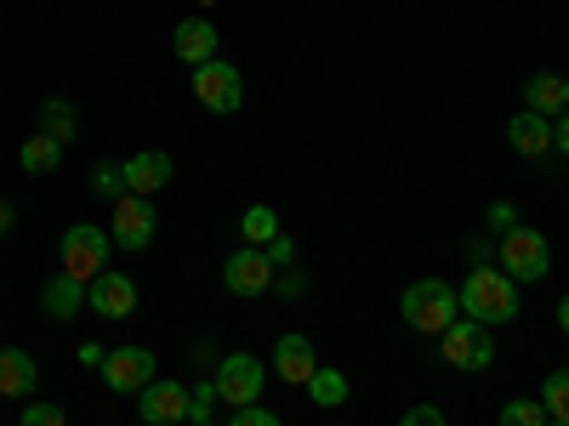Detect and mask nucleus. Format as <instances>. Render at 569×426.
<instances>
[{
	"mask_svg": "<svg viewBox=\"0 0 569 426\" xmlns=\"http://www.w3.org/2000/svg\"><path fill=\"white\" fill-rule=\"evenodd\" d=\"M456 302H461L467 318H479V324L496 329V324H512L518 318V284L501 267H472L467 284L456 291Z\"/></svg>",
	"mask_w": 569,
	"mask_h": 426,
	"instance_id": "nucleus-1",
	"label": "nucleus"
},
{
	"mask_svg": "<svg viewBox=\"0 0 569 426\" xmlns=\"http://www.w3.org/2000/svg\"><path fill=\"white\" fill-rule=\"evenodd\" d=\"M399 313L410 329H421V336H445V329L461 318V302L445 278H416L410 291L399 296Z\"/></svg>",
	"mask_w": 569,
	"mask_h": 426,
	"instance_id": "nucleus-2",
	"label": "nucleus"
},
{
	"mask_svg": "<svg viewBox=\"0 0 569 426\" xmlns=\"http://www.w3.org/2000/svg\"><path fill=\"white\" fill-rule=\"evenodd\" d=\"M547 267H552L547 233H536V227L501 233V273H507L512 284H536V278H547Z\"/></svg>",
	"mask_w": 569,
	"mask_h": 426,
	"instance_id": "nucleus-3",
	"label": "nucleus"
},
{
	"mask_svg": "<svg viewBox=\"0 0 569 426\" xmlns=\"http://www.w3.org/2000/svg\"><path fill=\"white\" fill-rule=\"evenodd\" d=\"M439 353H445L450 369H490V364H496L490 324H479V318H456L445 336H439Z\"/></svg>",
	"mask_w": 569,
	"mask_h": 426,
	"instance_id": "nucleus-4",
	"label": "nucleus"
},
{
	"mask_svg": "<svg viewBox=\"0 0 569 426\" xmlns=\"http://www.w3.org/2000/svg\"><path fill=\"white\" fill-rule=\"evenodd\" d=\"M109 233L103 227H91V222H74L69 233H63V273L69 278H80V284H91L103 273V262H109Z\"/></svg>",
	"mask_w": 569,
	"mask_h": 426,
	"instance_id": "nucleus-5",
	"label": "nucleus"
},
{
	"mask_svg": "<svg viewBox=\"0 0 569 426\" xmlns=\"http://www.w3.org/2000/svg\"><path fill=\"white\" fill-rule=\"evenodd\" d=\"M194 98H200L211 114H233V109L246 103V80H240V69H233V63L211 58V63L194 69Z\"/></svg>",
	"mask_w": 569,
	"mask_h": 426,
	"instance_id": "nucleus-6",
	"label": "nucleus"
},
{
	"mask_svg": "<svg viewBox=\"0 0 569 426\" xmlns=\"http://www.w3.org/2000/svg\"><path fill=\"white\" fill-rule=\"evenodd\" d=\"M262 382H268V369H262L251 353H228L222 369H217V398H222L228 409H246V404L262 398Z\"/></svg>",
	"mask_w": 569,
	"mask_h": 426,
	"instance_id": "nucleus-7",
	"label": "nucleus"
},
{
	"mask_svg": "<svg viewBox=\"0 0 569 426\" xmlns=\"http://www.w3.org/2000/svg\"><path fill=\"white\" fill-rule=\"evenodd\" d=\"M154 205L142 200V194H126V200H114V222H109V240L120 245V251H149V240H154Z\"/></svg>",
	"mask_w": 569,
	"mask_h": 426,
	"instance_id": "nucleus-8",
	"label": "nucleus"
},
{
	"mask_svg": "<svg viewBox=\"0 0 569 426\" xmlns=\"http://www.w3.org/2000/svg\"><path fill=\"white\" fill-rule=\"evenodd\" d=\"M222 284L233 296H262L268 284H273V262H268V251L262 245H240L228 262H222Z\"/></svg>",
	"mask_w": 569,
	"mask_h": 426,
	"instance_id": "nucleus-9",
	"label": "nucleus"
},
{
	"mask_svg": "<svg viewBox=\"0 0 569 426\" xmlns=\"http://www.w3.org/2000/svg\"><path fill=\"white\" fill-rule=\"evenodd\" d=\"M188 398H194V393H188L182 382H149L137 393V415L149 426H182L188 420Z\"/></svg>",
	"mask_w": 569,
	"mask_h": 426,
	"instance_id": "nucleus-10",
	"label": "nucleus"
},
{
	"mask_svg": "<svg viewBox=\"0 0 569 426\" xmlns=\"http://www.w3.org/2000/svg\"><path fill=\"white\" fill-rule=\"evenodd\" d=\"M103 382L114 393H142V387L154 382V353L149 347H114L103 358Z\"/></svg>",
	"mask_w": 569,
	"mask_h": 426,
	"instance_id": "nucleus-11",
	"label": "nucleus"
},
{
	"mask_svg": "<svg viewBox=\"0 0 569 426\" xmlns=\"http://www.w3.org/2000/svg\"><path fill=\"white\" fill-rule=\"evenodd\" d=\"M273 369H279L284 387H308L313 369H319L313 342H308V336H279V342H273Z\"/></svg>",
	"mask_w": 569,
	"mask_h": 426,
	"instance_id": "nucleus-12",
	"label": "nucleus"
},
{
	"mask_svg": "<svg viewBox=\"0 0 569 426\" xmlns=\"http://www.w3.org/2000/svg\"><path fill=\"white\" fill-rule=\"evenodd\" d=\"M86 302H91V313H103V318H131V307H137V284L126 278V273H98L91 278V291H86Z\"/></svg>",
	"mask_w": 569,
	"mask_h": 426,
	"instance_id": "nucleus-13",
	"label": "nucleus"
},
{
	"mask_svg": "<svg viewBox=\"0 0 569 426\" xmlns=\"http://www.w3.org/2000/svg\"><path fill=\"white\" fill-rule=\"evenodd\" d=\"M126 194H142V200H154L160 187L171 182V154H160V149H142V154H131L126 165Z\"/></svg>",
	"mask_w": 569,
	"mask_h": 426,
	"instance_id": "nucleus-14",
	"label": "nucleus"
},
{
	"mask_svg": "<svg viewBox=\"0 0 569 426\" xmlns=\"http://www.w3.org/2000/svg\"><path fill=\"white\" fill-rule=\"evenodd\" d=\"M507 142H512V154H525V160H547V154H552V120H547V114H536V109L512 114Z\"/></svg>",
	"mask_w": 569,
	"mask_h": 426,
	"instance_id": "nucleus-15",
	"label": "nucleus"
},
{
	"mask_svg": "<svg viewBox=\"0 0 569 426\" xmlns=\"http://www.w3.org/2000/svg\"><path fill=\"white\" fill-rule=\"evenodd\" d=\"M171 52H177L188 69L211 63V58H217V29H211L206 18H182V23H177V34H171Z\"/></svg>",
	"mask_w": 569,
	"mask_h": 426,
	"instance_id": "nucleus-16",
	"label": "nucleus"
},
{
	"mask_svg": "<svg viewBox=\"0 0 569 426\" xmlns=\"http://www.w3.org/2000/svg\"><path fill=\"white\" fill-rule=\"evenodd\" d=\"M525 103L536 114H547V120L569 114V74H536V80H525Z\"/></svg>",
	"mask_w": 569,
	"mask_h": 426,
	"instance_id": "nucleus-17",
	"label": "nucleus"
},
{
	"mask_svg": "<svg viewBox=\"0 0 569 426\" xmlns=\"http://www.w3.org/2000/svg\"><path fill=\"white\" fill-rule=\"evenodd\" d=\"M34 382H40L34 358H29V353H18V347H0V398H29V393H34Z\"/></svg>",
	"mask_w": 569,
	"mask_h": 426,
	"instance_id": "nucleus-18",
	"label": "nucleus"
},
{
	"mask_svg": "<svg viewBox=\"0 0 569 426\" xmlns=\"http://www.w3.org/2000/svg\"><path fill=\"white\" fill-rule=\"evenodd\" d=\"M40 302H46V313H52V318L63 324V318H74V313H80L86 284H80V278H69V273H58L52 284H46V296H40Z\"/></svg>",
	"mask_w": 569,
	"mask_h": 426,
	"instance_id": "nucleus-19",
	"label": "nucleus"
},
{
	"mask_svg": "<svg viewBox=\"0 0 569 426\" xmlns=\"http://www.w3.org/2000/svg\"><path fill=\"white\" fill-rule=\"evenodd\" d=\"M58 160H63V142L52 136V131H34L29 142H23V171H58Z\"/></svg>",
	"mask_w": 569,
	"mask_h": 426,
	"instance_id": "nucleus-20",
	"label": "nucleus"
},
{
	"mask_svg": "<svg viewBox=\"0 0 569 426\" xmlns=\"http://www.w3.org/2000/svg\"><path fill=\"white\" fill-rule=\"evenodd\" d=\"M308 393H313L319 409H342V404H348V375L319 364V369H313V382H308Z\"/></svg>",
	"mask_w": 569,
	"mask_h": 426,
	"instance_id": "nucleus-21",
	"label": "nucleus"
},
{
	"mask_svg": "<svg viewBox=\"0 0 569 426\" xmlns=\"http://www.w3.org/2000/svg\"><path fill=\"white\" fill-rule=\"evenodd\" d=\"M240 233H246V245H268L273 233H279V216H273V205H251V211L240 216Z\"/></svg>",
	"mask_w": 569,
	"mask_h": 426,
	"instance_id": "nucleus-22",
	"label": "nucleus"
},
{
	"mask_svg": "<svg viewBox=\"0 0 569 426\" xmlns=\"http://www.w3.org/2000/svg\"><path fill=\"white\" fill-rule=\"evenodd\" d=\"M541 404H547L552 420H569V369H552L541 382Z\"/></svg>",
	"mask_w": 569,
	"mask_h": 426,
	"instance_id": "nucleus-23",
	"label": "nucleus"
},
{
	"mask_svg": "<svg viewBox=\"0 0 569 426\" xmlns=\"http://www.w3.org/2000/svg\"><path fill=\"white\" fill-rule=\"evenodd\" d=\"M552 415H547V404L541 398H512L507 409H501V426H547Z\"/></svg>",
	"mask_w": 569,
	"mask_h": 426,
	"instance_id": "nucleus-24",
	"label": "nucleus"
},
{
	"mask_svg": "<svg viewBox=\"0 0 569 426\" xmlns=\"http://www.w3.org/2000/svg\"><path fill=\"white\" fill-rule=\"evenodd\" d=\"M40 114H46V131H52V136L63 142V149H69V136H74V109H69L63 98H52V103H46Z\"/></svg>",
	"mask_w": 569,
	"mask_h": 426,
	"instance_id": "nucleus-25",
	"label": "nucleus"
},
{
	"mask_svg": "<svg viewBox=\"0 0 569 426\" xmlns=\"http://www.w3.org/2000/svg\"><path fill=\"white\" fill-rule=\"evenodd\" d=\"M91 187H98L103 200H126V171L120 165H98L91 171Z\"/></svg>",
	"mask_w": 569,
	"mask_h": 426,
	"instance_id": "nucleus-26",
	"label": "nucleus"
},
{
	"mask_svg": "<svg viewBox=\"0 0 569 426\" xmlns=\"http://www.w3.org/2000/svg\"><path fill=\"white\" fill-rule=\"evenodd\" d=\"M23 426H69V415L58 404H29L23 409Z\"/></svg>",
	"mask_w": 569,
	"mask_h": 426,
	"instance_id": "nucleus-27",
	"label": "nucleus"
},
{
	"mask_svg": "<svg viewBox=\"0 0 569 426\" xmlns=\"http://www.w3.org/2000/svg\"><path fill=\"white\" fill-rule=\"evenodd\" d=\"M228 426H279V415L262 409V404H246V409H233V415H228Z\"/></svg>",
	"mask_w": 569,
	"mask_h": 426,
	"instance_id": "nucleus-28",
	"label": "nucleus"
},
{
	"mask_svg": "<svg viewBox=\"0 0 569 426\" xmlns=\"http://www.w3.org/2000/svg\"><path fill=\"white\" fill-rule=\"evenodd\" d=\"M399 426H450V420H445L433 404H416V409H405V420H399Z\"/></svg>",
	"mask_w": 569,
	"mask_h": 426,
	"instance_id": "nucleus-29",
	"label": "nucleus"
},
{
	"mask_svg": "<svg viewBox=\"0 0 569 426\" xmlns=\"http://www.w3.org/2000/svg\"><path fill=\"white\" fill-rule=\"evenodd\" d=\"M211 404H222V398H217V382H211V387H200L194 398H188V415H194V420H206V415H211Z\"/></svg>",
	"mask_w": 569,
	"mask_h": 426,
	"instance_id": "nucleus-30",
	"label": "nucleus"
},
{
	"mask_svg": "<svg viewBox=\"0 0 569 426\" xmlns=\"http://www.w3.org/2000/svg\"><path fill=\"white\" fill-rule=\"evenodd\" d=\"M490 227H496V233H512V227H518V211H512L507 200H496V205H490Z\"/></svg>",
	"mask_w": 569,
	"mask_h": 426,
	"instance_id": "nucleus-31",
	"label": "nucleus"
},
{
	"mask_svg": "<svg viewBox=\"0 0 569 426\" xmlns=\"http://www.w3.org/2000/svg\"><path fill=\"white\" fill-rule=\"evenodd\" d=\"M262 251H268V262H273V267H279V262H291V256H297V245H291V240H284V233H273V240H268Z\"/></svg>",
	"mask_w": 569,
	"mask_h": 426,
	"instance_id": "nucleus-32",
	"label": "nucleus"
},
{
	"mask_svg": "<svg viewBox=\"0 0 569 426\" xmlns=\"http://www.w3.org/2000/svg\"><path fill=\"white\" fill-rule=\"evenodd\" d=\"M552 149L569 160V114H558V120H552Z\"/></svg>",
	"mask_w": 569,
	"mask_h": 426,
	"instance_id": "nucleus-33",
	"label": "nucleus"
},
{
	"mask_svg": "<svg viewBox=\"0 0 569 426\" xmlns=\"http://www.w3.org/2000/svg\"><path fill=\"white\" fill-rule=\"evenodd\" d=\"M103 358H109V353H103V347H80V364H86V369H98V364H103Z\"/></svg>",
	"mask_w": 569,
	"mask_h": 426,
	"instance_id": "nucleus-34",
	"label": "nucleus"
},
{
	"mask_svg": "<svg viewBox=\"0 0 569 426\" xmlns=\"http://www.w3.org/2000/svg\"><path fill=\"white\" fill-rule=\"evenodd\" d=\"M558 329H563V336H569V296L558 302Z\"/></svg>",
	"mask_w": 569,
	"mask_h": 426,
	"instance_id": "nucleus-35",
	"label": "nucleus"
},
{
	"mask_svg": "<svg viewBox=\"0 0 569 426\" xmlns=\"http://www.w3.org/2000/svg\"><path fill=\"white\" fill-rule=\"evenodd\" d=\"M0 227H12V211L7 205H0Z\"/></svg>",
	"mask_w": 569,
	"mask_h": 426,
	"instance_id": "nucleus-36",
	"label": "nucleus"
},
{
	"mask_svg": "<svg viewBox=\"0 0 569 426\" xmlns=\"http://www.w3.org/2000/svg\"><path fill=\"white\" fill-rule=\"evenodd\" d=\"M547 426H569V420H547Z\"/></svg>",
	"mask_w": 569,
	"mask_h": 426,
	"instance_id": "nucleus-37",
	"label": "nucleus"
},
{
	"mask_svg": "<svg viewBox=\"0 0 569 426\" xmlns=\"http://www.w3.org/2000/svg\"><path fill=\"white\" fill-rule=\"evenodd\" d=\"M194 426H211V420H194Z\"/></svg>",
	"mask_w": 569,
	"mask_h": 426,
	"instance_id": "nucleus-38",
	"label": "nucleus"
}]
</instances>
